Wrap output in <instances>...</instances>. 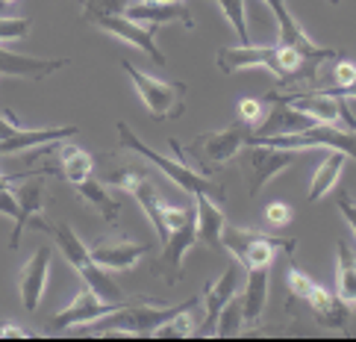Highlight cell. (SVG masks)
<instances>
[{
  "label": "cell",
  "mask_w": 356,
  "mask_h": 342,
  "mask_svg": "<svg viewBox=\"0 0 356 342\" xmlns=\"http://www.w3.org/2000/svg\"><path fill=\"white\" fill-rule=\"evenodd\" d=\"M197 322L192 319V310H180L177 316H171L168 322H162L156 331H154V336L156 339H188V336H195V327Z\"/></svg>",
  "instance_id": "cell-30"
},
{
  "label": "cell",
  "mask_w": 356,
  "mask_h": 342,
  "mask_svg": "<svg viewBox=\"0 0 356 342\" xmlns=\"http://www.w3.org/2000/svg\"><path fill=\"white\" fill-rule=\"evenodd\" d=\"M345 160H348V157L341 154V150H330V154L321 160V166L315 169L312 183H309V192H307V201H309V204L321 201L324 195H330V192L336 189L341 171H345Z\"/></svg>",
  "instance_id": "cell-25"
},
{
  "label": "cell",
  "mask_w": 356,
  "mask_h": 342,
  "mask_svg": "<svg viewBox=\"0 0 356 342\" xmlns=\"http://www.w3.org/2000/svg\"><path fill=\"white\" fill-rule=\"evenodd\" d=\"M274 98L286 100V104L298 107L300 112L312 116L318 124H333V127H345L356 133V118L348 109V100L333 95L330 88H318V92H274Z\"/></svg>",
  "instance_id": "cell-7"
},
{
  "label": "cell",
  "mask_w": 356,
  "mask_h": 342,
  "mask_svg": "<svg viewBox=\"0 0 356 342\" xmlns=\"http://www.w3.org/2000/svg\"><path fill=\"white\" fill-rule=\"evenodd\" d=\"M307 304L312 307V313H315V319L321 322L324 327H348L350 325V316H353V307L348 301H341L336 293H330L327 286H321V283H315V289H312V295L307 298Z\"/></svg>",
  "instance_id": "cell-22"
},
{
  "label": "cell",
  "mask_w": 356,
  "mask_h": 342,
  "mask_svg": "<svg viewBox=\"0 0 356 342\" xmlns=\"http://www.w3.org/2000/svg\"><path fill=\"white\" fill-rule=\"evenodd\" d=\"M127 304V301H124ZM115 307H121V304H115V301H104L100 295H95L88 286H83L77 295H74V301L68 304L65 310H59L56 316H54V325L56 327H86V325H92V322H97L100 316H106V313H112Z\"/></svg>",
  "instance_id": "cell-15"
},
{
  "label": "cell",
  "mask_w": 356,
  "mask_h": 342,
  "mask_svg": "<svg viewBox=\"0 0 356 342\" xmlns=\"http://www.w3.org/2000/svg\"><path fill=\"white\" fill-rule=\"evenodd\" d=\"M50 257H54V251L50 245H42L39 251L33 254V260L21 269V301H24V310L27 313H35L39 310V304L47 293V277H50Z\"/></svg>",
  "instance_id": "cell-18"
},
{
  "label": "cell",
  "mask_w": 356,
  "mask_h": 342,
  "mask_svg": "<svg viewBox=\"0 0 356 342\" xmlns=\"http://www.w3.org/2000/svg\"><path fill=\"white\" fill-rule=\"evenodd\" d=\"M162 3H171V0H162Z\"/></svg>",
  "instance_id": "cell-46"
},
{
  "label": "cell",
  "mask_w": 356,
  "mask_h": 342,
  "mask_svg": "<svg viewBox=\"0 0 356 342\" xmlns=\"http://www.w3.org/2000/svg\"><path fill=\"white\" fill-rule=\"evenodd\" d=\"M30 30H33V18H24V15H6V18H0V45H3V42L27 39Z\"/></svg>",
  "instance_id": "cell-32"
},
{
  "label": "cell",
  "mask_w": 356,
  "mask_h": 342,
  "mask_svg": "<svg viewBox=\"0 0 356 342\" xmlns=\"http://www.w3.org/2000/svg\"><path fill=\"white\" fill-rule=\"evenodd\" d=\"M80 192V198H86L88 204H92L97 212H100V219L104 221H109V224H115L118 219H121V204L115 198L109 195V189H106V183H97V180H83L80 186H74Z\"/></svg>",
  "instance_id": "cell-28"
},
{
  "label": "cell",
  "mask_w": 356,
  "mask_h": 342,
  "mask_svg": "<svg viewBox=\"0 0 356 342\" xmlns=\"http://www.w3.org/2000/svg\"><path fill=\"white\" fill-rule=\"evenodd\" d=\"M248 136H250V127L238 121V124H230V127H224V130L200 133L188 145H180L177 139H171V148H174L177 157H192V162L197 166L195 171L212 174V171L224 169L233 157H238V150L248 145Z\"/></svg>",
  "instance_id": "cell-3"
},
{
  "label": "cell",
  "mask_w": 356,
  "mask_h": 342,
  "mask_svg": "<svg viewBox=\"0 0 356 342\" xmlns=\"http://www.w3.org/2000/svg\"><path fill=\"white\" fill-rule=\"evenodd\" d=\"M56 162H59L56 171L65 177L71 186H80L83 180H88V177L95 174V157L86 154L83 148L71 145V142H59V148H56Z\"/></svg>",
  "instance_id": "cell-23"
},
{
  "label": "cell",
  "mask_w": 356,
  "mask_h": 342,
  "mask_svg": "<svg viewBox=\"0 0 356 342\" xmlns=\"http://www.w3.org/2000/svg\"><path fill=\"white\" fill-rule=\"evenodd\" d=\"M71 65V59H39V56H24L0 47V77H27V80H47L50 74Z\"/></svg>",
  "instance_id": "cell-19"
},
{
  "label": "cell",
  "mask_w": 356,
  "mask_h": 342,
  "mask_svg": "<svg viewBox=\"0 0 356 342\" xmlns=\"http://www.w3.org/2000/svg\"><path fill=\"white\" fill-rule=\"evenodd\" d=\"M291 219H295V210H291V204H286V201H271V204L265 207V221H268L274 231L289 227Z\"/></svg>",
  "instance_id": "cell-35"
},
{
  "label": "cell",
  "mask_w": 356,
  "mask_h": 342,
  "mask_svg": "<svg viewBox=\"0 0 356 342\" xmlns=\"http://www.w3.org/2000/svg\"><path fill=\"white\" fill-rule=\"evenodd\" d=\"M18 198H15V189L6 186V189H0V215H9L12 221H15V215H18Z\"/></svg>",
  "instance_id": "cell-39"
},
{
  "label": "cell",
  "mask_w": 356,
  "mask_h": 342,
  "mask_svg": "<svg viewBox=\"0 0 356 342\" xmlns=\"http://www.w3.org/2000/svg\"><path fill=\"white\" fill-rule=\"evenodd\" d=\"M106 183L124 189V192H130V195L138 201L142 212L147 215V221L154 224L159 242H162V245L168 242L171 231H168V224H165V219H162V204H165V201L159 198V189H156V183L150 180L147 174H142V171H115V174H109Z\"/></svg>",
  "instance_id": "cell-9"
},
{
  "label": "cell",
  "mask_w": 356,
  "mask_h": 342,
  "mask_svg": "<svg viewBox=\"0 0 356 342\" xmlns=\"http://www.w3.org/2000/svg\"><path fill=\"white\" fill-rule=\"evenodd\" d=\"M88 254H92V260L97 265H104V269L127 272V269H133L145 254H150V245L130 242V239H100V242L88 245Z\"/></svg>",
  "instance_id": "cell-17"
},
{
  "label": "cell",
  "mask_w": 356,
  "mask_h": 342,
  "mask_svg": "<svg viewBox=\"0 0 356 342\" xmlns=\"http://www.w3.org/2000/svg\"><path fill=\"white\" fill-rule=\"evenodd\" d=\"M236 286H238V263L227 265V272L218 277L215 283H209L203 289L200 304H203V322H197L200 327L195 331V336H215V327H218V316L224 310V304L236 295Z\"/></svg>",
  "instance_id": "cell-14"
},
{
  "label": "cell",
  "mask_w": 356,
  "mask_h": 342,
  "mask_svg": "<svg viewBox=\"0 0 356 342\" xmlns=\"http://www.w3.org/2000/svg\"><path fill=\"white\" fill-rule=\"evenodd\" d=\"M50 233L56 236V245H59L62 254H65V260L71 263V269L83 277V283L92 289L95 295H100L104 301H115V304L127 301L124 293H121V286L104 272V265H97L92 260V254H88V245L71 231L68 224H54V227H50Z\"/></svg>",
  "instance_id": "cell-5"
},
{
  "label": "cell",
  "mask_w": 356,
  "mask_h": 342,
  "mask_svg": "<svg viewBox=\"0 0 356 342\" xmlns=\"http://www.w3.org/2000/svg\"><path fill=\"white\" fill-rule=\"evenodd\" d=\"M147 301V298H145ZM121 304L112 313L100 316L97 322L86 325L83 331L95 334V336H154V331L168 322L171 316H177L180 310H192L200 298H192V301H183V304H174V307H154V304Z\"/></svg>",
  "instance_id": "cell-1"
},
{
  "label": "cell",
  "mask_w": 356,
  "mask_h": 342,
  "mask_svg": "<svg viewBox=\"0 0 356 342\" xmlns=\"http://www.w3.org/2000/svg\"><path fill=\"white\" fill-rule=\"evenodd\" d=\"M221 245L236 257V263L241 269H271V263L280 251H283V254H291V251L298 248L295 239L248 231V227H233V224H224Z\"/></svg>",
  "instance_id": "cell-4"
},
{
  "label": "cell",
  "mask_w": 356,
  "mask_h": 342,
  "mask_svg": "<svg viewBox=\"0 0 356 342\" xmlns=\"http://www.w3.org/2000/svg\"><path fill=\"white\" fill-rule=\"evenodd\" d=\"M215 59H218V68L224 74H236V71H245V68H268L277 80L283 77L277 45H236V47H221Z\"/></svg>",
  "instance_id": "cell-11"
},
{
  "label": "cell",
  "mask_w": 356,
  "mask_h": 342,
  "mask_svg": "<svg viewBox=\"0 0 356 342\" xmlns=\"http://www.w3.org/2000/svg\"><path fill=\"white\" fill-rule=\"evenodd\" d=\"M42 174L30 177V183H24L21 189H15V198H18V215H15V227H12V236H9V248L15 251L21 245V236L27 231V224H35L39 231H50V224L42 219V210H44V183L39 180Z\"/></svg>",
  "instance_id": "cell-13"
},
{
  "label": "cell",
  "mask_w": 356,
  "mask_h": 342,
  "mask_svg": "<svg viewBox=\"0 0 356 342\" xmlns=\"http://www.w3.org/2000/svg\"><path fill=\"white\" fill-rule=\"evenodd\" d=\"M95 27H100L104 33L109 36H115L118 42H127V45H133L138 47L142 54H147L150 59L156 62V65H165V54L156 47L154 42V36H156V27H147V24H138L133 18H127L124 12H118V15H100L92 21Z\"/></svg>",
  "instance_id": "cell-10"
},
{
  "label": "cell",
  "mask_w": 356,
  "mask_h": 342,
  "mask_svg": "<svg viewBox=\"0 0 356 342\" xmlns=\"http://www.w3.org/2000/svg\"><path fill=\"white\" fill-rule=\"evenodd\" d=\"M35 174H54L50 169H42V171H30V174H0V189H6V186H12L15 180H30V177H35Z\"/></svg>",
  "instance_id": "cell-42"
},
{
  "label": "cell",
  "mask_w": 356,
  "mask_h": 342,
  "mask_svg": "<svg viewBox=\"0 0 356 342\" xmlns=\"http://www.w3.org/2000/svg\"><path fill=\"white\" fill-rule=\"evenodd\" d=\"M0 3H3V6H12V3H18V0H0Z\"/></svg>",
  "instance_id": "cell-44"
},
{
  "label": "cell",
  "mask_w": 356,
  "mask_h": 342,
  "mask_svg": "<svg viewBox=\"0 0 356 342\" xmlns=\"http://www.w3.org/2000/svg\"><path fill=\"white\" fill-rule=\"evenodd\" d=\"M286 283H289V293L295 295L298 301H307L312 295V289H315V281L307 274V272H300L298 265H289V272H286Z\"/></svg>",
  "instance_id": "cell-33"
},
{
  "label": "cell",
  "mask_w": 356,
  "mask_h": 342,
  "mask_svg": "<svg viewBox=\"0 0 356 342\" xmlns=\"http://www.w3.org/2000/svg\"><path fill=\"white\" fill-rule=\"evenodd\" d=\"M268 272L271 269H248V283L241 293V307H245V325H257L268 301Z\"/></svg>",
  "instance_id": "cell-26"
},
{
  "label": "cell",
  "mask_w": 356,
  "mask_h": 342,
  "mask_svg": "<svg viewBox=\"0 0 356 342\" xmlns=\"http://www.w3.org/2000/svg\"><path fill=\"white\" fill-rule=\"evenodd\" d=\"M121 68L127 71V77L133 80L136 92H138V98H142V104H145V109L156 121H162V118H180L186 112V98H188L186 83L150 77V74L138 71L130 59H121Z\"/></svg>",
  "instance_id": "cell-6"
},
{
  "label": "cell",
  "mask_w": 356,
  "mask_h": 342,
  "mask_svg": "<svg viewBox=\"0 0 356 342\" xmlns=\"http://www.w3.org/2000/svg\"><path fill=\"white\" fill-rule=\"evenodd\" d=\"M35 334H30L27 327H21L15 322H0V339H30Z\"/></svg>",
  "instance_id": "cell-41"
},
{
  "label": "cell",
  "mask_w": 356,
  "mask_h": 342,
  "mask_svg": "<svg viewBox=\"0 0 356 342\" xmlns=\"http://www.w3.org/2000/svg\"><path fill=\"white\" fill-rule=\"evenodd\" d=\"M336 207H339V212H341V215H345L348 227H350L353 236H356V201H353L348 192H339V198H336Z\"/></svg>",
  "instance_id": "cell-38"
},
{
  "label": "cell",
  "mask_w": 356,
  "mask_h": 342,
  "mask_svg": "<svg viewBox=\"0 0 356 342\" xmlns=\"http://www.w3.org/2000/svg\"><path fill=\"white\" fill-rule=\"evenodd\" d=\"M353 77H356V65H353V62H350V59H339L336 68H333V83H336V88L350 86Z\"/></svg>",
  "instance_id": "cell-37"
},
{
  "label": "cell",
  "mask_w": 356,
  "mask_h": 342,
  "mask_svg": "<svg viewBox=\"0 0 356 342\" xmlns=\"http://www.w3.org/2000/svg\"><path fill=\"white\" fill-rule=\"evenodd\" d=\"M265 109H268V107H265L262 100H257V98H241L238 100V121L248 124L250 130H257L259 121L265 118Z\"/></svg>",
  "instance_id": "cell-34"
},
{
  "label": "cell",
  "mask_w": 356,
  "mask_h": 342,
  "mask_svg": "<svg viewBox=\"0 0 356 342\" xmlns=\"http://www.w3.org/2000/svg\"><path fill=\"white\" fill-rule=\"evenodd\" d=\"M295 160H298V150H286V148H274V145H245L241 166H245V174H248V195L257 198L265 189V183H268L274 174L295 166Z\"/></svg>",
  "instance_id": "cell-8"
},
{
  "label": "cell",
  "mask_w": 356,
  "mask_h": 342,
  "mask_svg": "<svg viewBox=\"0 0 356 342\" xmlns=\"http://www.w3.org/2000/svg\"><path fill=\"white\" fill-rule=\"evenodd\" d=\"M118 145L124 150H133V154L150 160L171 183L180 186L183 192H188V195H207V198L215 201V204H224V186L221 183H212L209 174H200L192 166H186L183 160L165 157V154H159V150H154L150 145H145L142 139L130 130V124H127V121H118Z\"/></svg>",
  "instance_id": "cell-2"
},
{
  "label": "cell",
  "mask_w": 356,
  "mask_h": 342,
  "mask_svg": "<svg viewBox=\"0 0 356 342\" xmlns=\"http://www.w3.org/2000/svg\"><path fill=\"white\" fill-rule=\"evenodd\" d=\"M336 295L350 307L356 304V254L341 239L336 242Z\"/></svg>",
  "instance_id": "cell-27"
},
{
  "label": "cell",
  "mask_w": 356,
  "mask_h": 342,
  "mask_svg": "<svg viewBox=\"0 0 356 342\" xmlns=\"http://www.w3.org/2000/svg\"><path fill=\"white\" fill-rule=\"evenodd\" d=\"M330 3H333V6H339V0H330Z\"/></svg>",
  "instance_id": "cell-45"
},
{
  "label": "cell",
  "mask_w": 356,
  "mask_h": 342,
  "mask_svg": "<svg viewBox=\"0 0 356 342\" xmlns=\"http://www.w3.org/2000/svg\"><path fill=\"white\" fill-rule=\"evenodd\" d=\"M330 92L339 95V98H345V100H356V77H353L350 86H345V88H330Z\"/></svg>",
  "instance_id": "cell-43"
},
{
  "label": "cell",
  "mask_w": 356,
  "mask_h": 342,
  "mask_svg": "<svg viewBox=\"0 0 356 342\" xmlns=\"http://www.w3.org/2000/svg\"><path fill=\"white\" fill-rule=\"evenodd\" d=\"M18 130H24V124L15 118V112H12V109L0 112V142H3V139H9V136H15Z\"/></svg>",
  "instance_id": "cell-40"
},
{
  "label": "cell",
  "mask_w": 356,
  "mask_h": 342,
  "mask_svg": "<svg viewBox=\"0 0 356 342\" xmlns=\"http://www.w3.org/2000/svg\"><path fill=\"white\" fill-rule=\"evenodd\" d=\"M195 219H197V215H195ZM195 242H197V224L195 221H188L183 227H177V231H171L168 242L162 245V257L154 265V272L156 274L165 272V277H168L171 283H177V281H180V272H183V260H186L188 248H192Z\"/></svg>",
  "instance_id": "cell-20"
},
{
  "label": "cell",
  "mask_w": 356,
  "mask_h": 342,
  "mask_svg": "<svg viewBox=\"0 0 356 342\" xmlns=\"http://www.w3.org/2000/svg\"><path fill=\"white\" fill-rule=\"evenodd\" d=\"M241 325H245V307H241V295H233L224 304V310L218 316V327H215V336L230 339L241 334Z\"/></svg>",
  "instance_id": "cell-29"
},
{
  "label": "cell",
  "mask_w": 356,
  "mask_h": 342,
  "mask_svg": "<svg viewBox=\"0 0 356 342\" xmlns=\"http://www.w3.org/2000/svg\"><path fill=\"white\" fill-rule=\"evenodd\" d=\"M124 15L138 21V24H147V27L180 24L186 30H195V18L183 0H171V3H162V0H130L124 9Z\"/></svg>",
  "instance_id": "cell-12"
},
{
  "label": "cell",
  "mask_w": 356,
  "mask_h": 342,
  "mask_svg": "<svg viewBox=\"0 0 356 342\" xmlns=\"http://www.w3.org/2000/svg\"><path fill=\"white\" fill-rule=\"evenodd\" d=\"M221 6L224 18L233 24L238 36V45H250V30H248V0H215Z\"/></svg>",
  "instance_id": "cell-31"
},
{
  "label": "cell",
  "mask_w": 356,
  "mask_h": 342,
  "mask_svg": "<svg viewBox=\"0 0 356 342\" xmlns=\"http://www.w3.org/2000/svg\"><path fill=\"white\" fill-rule=\"evenodd\" d=\"M195 198V210H197V242L203 245H221V231H224V212H221V204H215L212 198L207 195H192Z\"/></svg>",
  "instance_id": "cell-24"
},
{
  "label": "cell",
  "mask_w": 356,
  "mask_h": 342,
  "mask_svg": "<svg viewBox=\"0 0 356 342\" xmlns=\"http://www.w3.org/2000/svg\"><path fill=\"white\" fill-rule=\"evenodd\" d=\"M268 100H271V107L265 109V118L259 121V127L250 130L253 136H286V133H298V130H307L312 124H318L312 116L286 104V100H280L274 95Z\"/></svg>",
  "instance_id": "cell-16"
},
{
  "label": "cell",
  "mask_w": 356,
  "mask_h": 342,
  "mask_svg": "<svg viewBox=\"0 0 356 342\" xmlns=\"http://www.w3.org/2000/svg\"><path fill=\"white\" fill-rule=\"evenodd\" d=\"M68 136H77V127H24L18 130L15 136H9L0 142V157H12V154H27L33 148H42V145H50V142H62Z\"/></svg>",
  "instance_id": "cell-21"
},
{
  "label": "cell",
  "mask_w": 356,
  "mask_h": 342,
  "mask_svg": "<svg viewBox=\"0 0 356 342\" xmlns=\"http://www.w3.org/2000/svg\"><path fill=\"white\" fill-rule=\"evenodd\" d=\"M195 215H197L195 204H192V207H171V204H162V219H165V224H168V231H177V227L195 221Z\"/></svg>",
  "instance_id": "cell-36"
}]
</instances>
